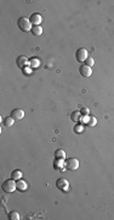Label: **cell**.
Returning a JSON list of instances; mask_svg holds the SVG:
<instances>
[{
    "instance_id": "obj_19",
    "label": "cell",
    "mask_w": 114,
    "mask_h": 220,
    "mask_svg": "<svg viewBox=\"0 0 114 220\" xmlns=\"http://www.w3.org/2000/svg\"><path fill=\"white\" fill-rule=\"evenodd\" d=\"M84 130H85V127L83 126V123H78V125H75V126H74V132L75 133H83Z\"/></svg>"
},
{
    "instance_id": "obj_22",
    "label": "cell",
    "mask_w": 114,
    "mask_h": 220,
    "mask_svg": "<svg viewBox=\"0 0 114 220\" xmlns=\"http://www.w3.org/2000/svg\"><path fill=\"white\" fill-rule=\"evenodd\" d=\"M93 64H95V60H93L92 58H90V56L85 60V65H88V66H90V67H91Z\"/></svg>"
},
{
    "instance_id": "obj_15",
    "label": "cell",
    "mask_w": 114,
    "mask_h": 220,
    "mask_svg": "<svg viewBox=\"0 0 114 220\" xmlns=\"http://www.w3.org/2000/svg\"><path fill=\"white\" fill-rule=\"evenodd\" d=\"M22 176H23V175H22V171H20V170H13V171L11 172V179L15 180V181L21 180Z\"/></svg>"
},
{
    "instance_id": "obj_8",
    "label": "cell",
    "mask_w": 114,
    "mask_h": 220,
    "mask_svg": "<svg viewBox=\"0 0 114 220\" xmlns=\"http://www.w3.org/2000/svg\"><path fill=\"white\" fill-rule=\"evenodd\" d=\"M79 71H80V75L83 77H90L92 75V69L85 64H83L80 67H79Z\"/></svg>"
},
{
    "instance_id": "obj_7",
    "label": "cell",
    "mask_w": 114,
    "mask_h": 220,
    "mask_svg": "<svg viewBox=\"0 0 114 220\" xmlns=\"http://www.w3.org/2000/svg\"><path fill=\"white\" fill-rule=\"evenodd\" d=\"M16 64H17V66H18L20 69L23 70L24 67H27V66L29 65V59H27V56L21 55V56L17 58V60H16Z\"/></svg>"
},
{
    "instance_id": "obj_5",
    "label": "cell",
    "mask_w": 114,
    "mask_h": 220,
    "mask_svg": "<svg viewBox=\"0 0 114 220\" xmlns=\"http://www.w3.org/2000/svg\"><path fill=\"white\" fill-rule=\"evenodd\" d=\"M88 58H89V55H88V50L85 48H80V49L76 50V53H75L76 61H79V62H85V60Z\"/></svg>"
},
{
    "instance_id": "obj_18",
    "label": "cell",
    "mask_w": 114,
    "mask_h": 220,
    "mask_svg": "<svg viewBox=\"0 0 114 220\" xmlns=\"http://www.w3.org/2000/svg\"><path fill=\"white\" fill-rule=\"evenodd\" d=\"M7 218H9L10 220H20V219H21V218H20V214H18L17 212H10L9 215H7Z\"/></svg>"
},
{
    "instance_id": "obj_2",
    "label": "cell",
    "mask_w": 114,
    "mask_h": 220,
    "mask_svg": "<svg viewBox=\"0 0 114 220\" xmlns=\"http://www.w3.org/2000/svg\"><path fill=\"white\" fill-rule=\"evenodd\" d=\"M1 188H3V191H4V192H6V193H11V192H13V191L17 190V183H16V181H15V180L10 179V180L4 181V183H3Z\"/></svg>"
},
{
    "instance_id": "obj_10",
    "label": "cell",
    "mask_w": 114,
    "mask_h": 220,
    "mask_svg": "<svg viewBox=\"0 0 114 220\" xmlns=\"http://www.w3.org/2000/svg\"><path fill=\"white\" fill-rule=\"evenodd\" d=\"M40 65H41V61H40L39 58H32V59H29V66L32 69H38Z\"/></svg>"
},
{
    "instance_id": "obj_1",
    "label": "cell",
    "mask_w": 114,
    "mask_h": 220,
    "mask_svg": "<svg viewBox=\"0 0 114 220\" xmlns=\"http://www.w3.org/2000/svg\"><path fill=\"white\" fill-rule=\"evenodd\" d=\"M17 26L22 32H30L32 27H33V25L30 23L29 19H27V17H20L18 21H17Z\"/></svg>"
},
{
    "instance_id": "obj_6",
    "label": "cell",
    "mask_w": 114,
    "mask_h": 220,
    "mask_svg": "<svg viewBox=\"0 0 114 220\" xmlns=\"http://www.w3.org/2000/svg\"><path fill=\"white\" fill-rule=\"evenodd\" d=\"M29 21H30V23L33 25V26H40V23L43 22V17H41V15H40V13L34 12V13H32V15H30Z\"/></svg>"
},
{
    "instance_id": "obj_23",
    "label": "cell",
    "mask_w": 114,
    "mask_h": 220,
    "mask_svg": "<svg viewBox=\"0 0 114 220\" xmlns=\"http://www.w3.org/2000/svg\"><path fill=\"white\" fill-rule=\"evenodd\" d=\"M32 70H33L32 67H24L22 71H23V73H24V75H32V72H33Z\"/></svg>"
},
{
    "instance_id": "obj_4",
    "label": "cell",
    "mask_w": 114,
    "mask_h": 220,
    "mask_svg": "<svg viewBox=\"0 0 114 220\" xmlns=\"http://www.w3.org/2000/svg\"><path fill=\"white\" fill-rule=\"evenodd\" d=\"M64 166H66V169L68 170H76L79 169V160L76 158H69V159H66L64 160Z\"/></svg>"
},
{
    "instance_id": "obj_9",
    "label": "cell",
    "mask_w": 114,
    "mask_h": 220,
    "mask_svg": "<svg viewBox=\"0 0 114 220\" xmlns=\"http://www.w3.org/2000/svg\"><path fill=\"white\" fill-rule=\"evenodd\" d=\"M10 116H12L15 120H22L24 117V111H23L22 109H20V108L13 109L12 111H11V115Z\"/></svg>"
},
{
    "instance_id": "obj_17",
    "label": "cell",
    "mask_w": 114,
    "mask_h": 220,
    "mask_svg": "<svg viewBox=\"0 0 114 220\" xmlns=\"http://www.w3.org/2000/svg\"><path fill=\"white\" fill-rule=\"evenodd\" d=\"M80 119H81V114H80V111H73V113L71 114V120H72V121H74V122H79V121H80Z\"/></svg>"
},
{
    "instance_id": "obj_20",
    "label": "cell",
    "mask_w": 114,
    "mask_h": 220,
    "mask_svg": "<svg viewBox=\"0 0 114 220\" xmlns=\"http://www.w3.org/2000/svg\"><path fill=\"white\" fill-rule=\"evenodd\" d=\"M96 123H97V119H96L95 116H90V117H89V122H88V126L93 127Z\"/></svg>"
},
{
    "instance_id": "obj_21",
    "label": "cell",
    "mask_w": 114,
    "mask_h": 220,
    "mask_svg": "<svg viewBox=\"0 0 114 220\" xmlns=\"http://www.w3.org/2000/svg\"><path fill=\"white\" fill-rule=\"evenodd\" d=\"M80 114H81V116H89L90 110H89L88 108H83V109L80 110Z\"/></svg>"
},
{
    "instance_id": "obj_12",
    "label": "cell",
    "mask_w": 114,
    "mask_h": 220,
    "mask_svg": "<svg viewBox=\"0 0 114 220\" xmlns=\"http://www.w3.org/2000/svg\"><path fill=\"white\" fill-rule=\"evenodd\" d=\"M54 168L56 170H60V171H64V160H61V159H56L54 162Z\"/></svg>"
},
{
    "instance_id": "obj_16",
    "label": "cell",
    "mask_w": 114,
    "mask_h": 220,
    "mask_svg": "<svg viewBox=\"0 0 114 220\" xmlns=\"http://www.w3.org/2000/svg\"><path fill=\"white\" fill-rule=\"evenodd\" d=\"M55 158L61 159V160H66V152H64L63 149H57L55 152Z\"/></svg>"
},
{
    "instance_id": "obj_3",
    "label": "cell",
    "mask_w": 114,
    "mask_h": 220,
    "mask_svg": "<svg viewBox=\"0 0 114 220\" xmlns=\"http://www.w3.org/2000/svg\"><path fill=\"white\" fill-rule=\"evenodd\" d=\"M56 187L58 188L60 191H62V192H68L69 191V182H68L67 179L61 177V179H58L56 181Z\"/></svg>"
},
{
    "instance_id": "obj_14",
    "label": "cell",
    "mask_w": 114,
    "mask_h": 220,
    "mask_svg": "<svg viewBox=\"0 0 114 220\" xmlns=\"http://www.w3.org/2000/svg\"><path fill=\"white\" fill-rule=\"evenodd\" d=\"M30 32H32V34H33V36L39 37V36L43 34V28H41V26H33Z\"/></svg>"
},
{
    "instance_id": "obj_13",
    "label": "cell",
    "mask_w": 114,
    "mask_h": 220,
    "mask_svg": "<svg viewBox=\"0 0 114 220\" xmlns=\"http://www.w3.org/2000/svg\"><path fill=\"white\" fill-rule=\"evenodd\" d=\"M3 123L5 127H12L13 123H15V119L12 116H6L3 119Z\"/></svg>"
},
{
    "instance_id": "obj_24",
    "label": "cell",
    "mask_w": 114,
    "mask_h": 220,
    "mask_svg": "<svg viewBox=\"0 0 114 220\" xmlns=\"http://www.w3.org/2000/svg\"><path fill=\"white\" fill-rule=\"evenodd\" d=\"M89 117H90V116H81V119H80L81 123H86V125H88V122H89Z\"/></svg>"
},
{
    "instance_id": "obj_11",
    "label": "cell",
    "mask_w": 114,
    "mask_h": 220,
    "mask_svg": "<svg viewBox=\"0 0 114 220\" xmlns=\"http://www.w3.org/2000/svg\"><path fill=\"white\" fill-rule=\"evenodd\" d=\"M16 183H17V190H18V191H21V192H26V191L28 190V185H27V182H26V181H23L22 179H21V180H18V181H16Z\"/></svg>"
}]
</instances>
